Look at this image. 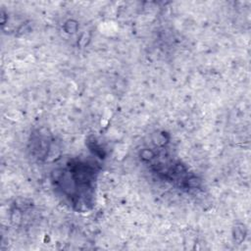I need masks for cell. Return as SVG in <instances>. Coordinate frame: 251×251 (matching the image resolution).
<instances>
[{
	"instance_id": "1",
	"label": "cell",
	"mask_w": 251,
	"mask_h": 251,
	"mask_svg": "<svg viewBox=\"0 0 251 251\" xmlns=\"http://www.w3.org/2000/svg\"><path fill=\"white\" fill-rule=\"evenodd\" d=\"M97 169L90 162L72 161L61 171L62 192L72 201L73 205L76 198L75 205L85 206L93 196V188Z\"/></svg>"
}]
</instances>
